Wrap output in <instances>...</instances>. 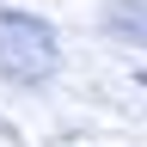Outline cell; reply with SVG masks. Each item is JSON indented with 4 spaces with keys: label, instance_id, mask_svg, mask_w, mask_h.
Masks as SVG:
<instances>
[{
    "label": "cell",
    "instance_id": "6da1fadb",
    "mask_svg": "<svg viewBox=\"0 0 147 147\" xmlns=\"http://www.w3.org/2000/svg\"><path fill=\"white\" fill-rule=\"evenodd\" d=\"M61 67V37L43 12L6 6L0 12V80L6 86H43Z\"/></svg>",
    "mask_w": 147,
    "mask_h": 147
},
{
    "label": "cell",
    "instance_id": "7a4b0ae2",
    "mask_svg": "<svg viewBox=\"0 0 147 147\" xmlns=\"http://www.w3.org/2000/svg\"><path fill=\"white\" fill-rule=\"evenodd\" d=\"M104 31L129 49H147V0H110L104 6Z\"/></svg>",
    "mask_w": 147,
    "mask_h": 147
}]
</instances>
